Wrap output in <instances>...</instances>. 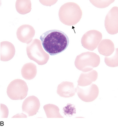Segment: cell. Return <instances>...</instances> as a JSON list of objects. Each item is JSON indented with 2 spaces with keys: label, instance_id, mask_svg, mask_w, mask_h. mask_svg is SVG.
Here are the masks:
<instances>
[{
  "label": "cell",
  "instance_id": "3",
  "mask_svg": "<svg viewBox=\"0 0 118 127\" xmlns=\"http://www.w3.org/2000/svg\"><path fill=\"white\" fill-rule=\"evenodd\" d=\"M26 53L30 60L36 62L39 65H44L47 63L49 55L44 51L41 41L37 39H33L26 46Z\"/></svg>",
  "mask_w": 118,
  "mask_h": 127
},
{
  "label": "cell",
  "instance_id": "12",
  "mask_svg": "<svg viewBox=\"0 0 118 127\" xmlns=\"http://www.w3.org/2000/svg\"><path fill=\"white\" fill-rule=\"evenodd\" d=\"M15 48L12 43L5 41L0 43V60L6 62L13 58L15 54Z\"/></svg>",
  "mask_w": 118,
  "mask_h": 127
},
{
  "label": "cell",
  "instance_id": "9",
  "mask_svg": "<svg viewBox=\"0 0 118 127\" xmlns=\"http://www.w3.org/2000/svg\"><path fill=\"white\" fill-rule=\"evenodd\" d=\"M40 106L39 99L34 95H32L25 99L23 102L22 109L23 112L28 116H33L37 114Z\"/></svg>",
  "mask_w": 118,
  "mask_h": 127
},
{
  "label": "cell",
  "instance_id": "17",
  "mask_svg": "<svg viewBox=\"0 0 118 127\" xmlns=\"http://www.w3.org/2000/svg\"><path fill=\"white\" fill-rule=\"evenodd\" d=\"M43 108L47 118H63L60 114V109L56 105L47 104L44 106Z\"/></svg>",
  "mask_w": 118,
  "mask_h": 127
},
{
  "label": "cell",
  "instance_id": "7",
  "mask_svg": "<svg viewBox=\"0 0 118 127\" xmlns=\"http://www.w3.org/2000/svg\"><path fill=\"white\" fill-rule=\"evenodd\" d=\"M76 89L79 98L85 102H91L94 101L99 93L98 87L94 84H91L84 87L77 85Z\"/></svg>",
  "mask_w": 118,
  "mask_h": 127
},
{
  "label": "cell",
  "instance_id": "1",
  "mask_svg": "<svg viewBox=\"0 0 118 127\" xmlns=\"http://www.w3.org/2000/svg\"><path fill=\"white\" fill-rule=\"evenodd\" d=\"M40 39L44 50L50 56L62 52L68 47L69 39L65 33L58 30H50L41 35Z\"/></svg>",
  "mask_w": 118,
  "mask_h": 127
},
{
  "label": "cell",
  "instance_id": "19",
  "mask_svg": "<svg viewBox=\"0 0 118 127\" xmlns=\"http://www.w3.org/2000/svg\"><path fill=\"white\" fill-rule=\"evenodd\" d=\"M115 0H90L91 2L97 8H104L107 7Z\"/></svg>",
  "mask_w": 118,
  "mask_h": 127
},
{
  "label": "cell",
  "instance_id": "21",
  "mask_svg": "<svg viewBox=\"0 0 118 127\" xmlns=\"http://www.w3.org/2000/svg\"><path fill=\"white\" fill-rule=\"evenodd\" d=\"M26 118L27 116L25 115L24 114H17L16 115H15L12 118Z\"/></svg>",
  "mask_w": 118,
  "mask_h": 127
},
{
  "label": "cell",
  "instance_id": "20",
  "mask_svg": "<svg viewBox=\"0 0 118 127\" xmlns=\"http://www.w3.org/2000/svg\"><path fill=\"white\" fill-rule=\"evenodd\" d=\"M9 114L8 108L4 104H1V117L7 118Z\"/></svg>",
  "mask_w": 118,
  "mask_h": 127
},
{
  "label": "cell",
  "instance_id": "5",
  "mask_svg": "<svg viewBox=\"0 0 118 127\" xmlns=\"http://www.w3.org/2000/svg\"><path fill=\"white\" fill-rule=\"evenodd\" d=\"M28 88L25 81L17 79L11 82L7 89V95L13 100H22L28 95Z\"/></svg>",
  "mask_w": 118,
  "mask_h": 127
},
{
  "label": "cell",
  "instance_id": "14",
  "mask_svg": "<svg viewBox=\"0 0 118 127\" xmlns=\"http://www.w3.org/2000/svg\"><path fill=\"white\" fill-rule=\"evenodd\" d=\"M98 52L100 54L105 57L110 56L115 51L114 43L110 39H103L98 46Z\"/></svg>",
  "mask_w": 118,
  "mask_h": 127
},
{
  "label": "cell",
  "instance_id": "4",
  "mask_svg": "<svg viewBox=\"0 0 118 127\" xmlns=\"http://www.w3.org/2000/svg\"><path fill=\"white\" fill-rule=\"evenodd\" d=\"M100 63L99 56L93 52H87L77 56L75 60V65L80 71L87 72L97 67Z\"/></svg>",
  "mask_w": 118,
  "mask_h": 127
},
{
  "label": "cell",
  "instance_id": "6",
  "mask_svg": "<svg viewBox=\"0 0 118 127\" xmlns=\"http://www.w3.org/2000/svg\"><path fill=\"white\" fill-rule=\"evenodd\" d=\"M102 39V34L96 30H92L86 32L81 39V44L84 48L93 51L97 48Z\"/></svg>",
  "mask_w": 118,
  "mask_h": 127
},
{
  "label": "cell",
  "instance_id": "8",
  "mask_svg": "<svg viewBox=\"0 0 118 127\" xmlns=\"http://www.w3.org/2000/svg\"><path fill=\"white\" fill-rule=\"evenodd\" d=\"M105 26L106 31L111 35L118 32V8L115 6L110 9L106 16Z\"/></svg>",
  "mask_w": 118,
  "mask_h": 127
},
{
  "label": "cell",
  "instance_id": "11",
  "mask_svg": "<svg viewBox=\"0 0 118 127\" xmlns=\"http://www.w3.org/2000/svg\"><path fill=\"white\" fill-rule=\"evenodd\" d=\"M76 89L74 84L71 82L65 81L61 82L58 85L57 93L61 97L69 98L74 96Z\"/></svg>",
  "mask_w": 118,
  "mask_h": 127
},
{
  "label": "cell",
  "instance_id": "15",
  "mask_svg": "<svg viewBox=\"0 0 118 127\" xmlns=\"http://www.w3.org/2000/svg\"><path fill=\"white\" fill-rule=\"evenodd\" d=\"M22 76L26 80H31L36 76L37 74V66L34 64L28 63L24 65L21 70Z\"/></svg>",
  "mask_w": 118,
  "mask_h": 127
},
{
  "label": "cell",
  "instance_id": "13",
  "mask_svg": "<svg viewBox=\"0 0 118 127\" xmlns=\"http://www.w3.org/2000/svg\"><path fill=\"white\" fill-rule=\"evenodd\" d=\"M98 73L95 70H92L87 72H83L80 74L78 80V85L79 86H87L96 80Z\"/></svg>",
  "mask_w": 118,
  "mask_h": 127
},
{
  "label": "cell",
  "instance_id": "2",
  "mask_svg": "<svg viewBox=\"0 0 118 127\" xmlns=\"http://www.w3.org/2000/svg\"><path fill=\"white\" fill-rule=\"evenodd\" d=\"M58 15L63 24L73 26L79 22L82 17V12L78 4L73 2H69L61 7Z\"/></svg>",
  "mask_w": 118,
  "mask_h": 127
},
{
  "label": "cell",
  "instance_id": "10",
  "mask_svg": "<svg viewBox=\"0 0 118 127\" xmlns=\"http://www.w3.org/2000/svg\"><path fill=\"white\" fill-rule=\"evenodd\" d=\"M35 33V30L32 26L29 25H23L18 29L16 35L21 42L28 44L32 41Z\"/></svg>",
  "mask_w": 118,
  "mask_h": 127
},
{
  "label": "cell",
  "instance_id": "18",
  "mask_svg": "<svg viewBox=\"0 0 118 127\" xmlns=\"http://www.w3.org/2000/svg\"><path fill=\"white\" fill-rule=\"evenodd\" d=\"M118 48H116V53L111 57H105V62L106 65L110 67H116L118 66Z\"/></svg>",
  "mask_w": 118,
  "mask_h": 127
},
{
  "label": "cell",
  "instance_id": "16",
  "mask_svg": "<svg viewBox=\"0 0 118 127\" xmlns=\"http://www.w3.org/2000/svg\"><path fill=\"white\" fill-rule=\"evenodd\" d=\"M16 11L21 15L30 13L32 9V3L29 0H18L16 2Z\"/></svg>",
  "mask_w": 118,
  "mask_h": 127
}]
</instances>
